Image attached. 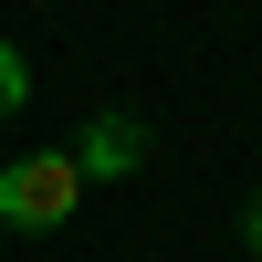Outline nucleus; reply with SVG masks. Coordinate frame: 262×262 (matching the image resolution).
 Returning <instances> with one entry per match:
<instances>
[{"label":"nucleus","instance_id":"f257e3e1","mask_svg":"<svg viewBox=\"0 0 262 262\" xmlns=\"http://www.w3.org/2000/svg\"><path fill=\"white\" fill-rule=\"evenodd\" d=\"M84 210V168L63 147H32V158H0V221L11 231H63Z\"/></svg>","mask_w":262,"mask_h":262},{"label":"nucleus","instance_id":"f03ea898","mask_svg":"<svg viewBox=\"0 0 262 262\" xmlns=\"http://www.w3.org/2000/svg\"><path fill=\"white\" fill-rule=\"evenodd\" d=\"M63 158H74L84 179H137V168H147V126L126 116V105H105V116L84 126L74 147H63Z\"/></svg>","mask_w":262,"mask_h":262},{"label":"nucleus","instance_id":"7ed1b4c3","mask_svg":"<svg viewBox=\"0 0 262 262\" xmlns=\"http://www.w3.org/2000/svg\"><path fill=\"white\" fill-rule=\"evenodd\" d=\"M21 105H32V63L0 42V116H21Z\"/></svg>","mask_w":262,"mask_h":262},{"label":"nucleus","instance_id":"20e7f679","mask_svg":"<svg viewBox=\"0 0 262 262\" xmlns=\"http://www.w3.org/2000/svg\"><path fill=\"white\" fill-rule=\"evenodd\" d=\"M242 242H252V252H262V189H252V210H242Z\"/></svg>","mask_w":262,"mask_h":262}]
</instances>
